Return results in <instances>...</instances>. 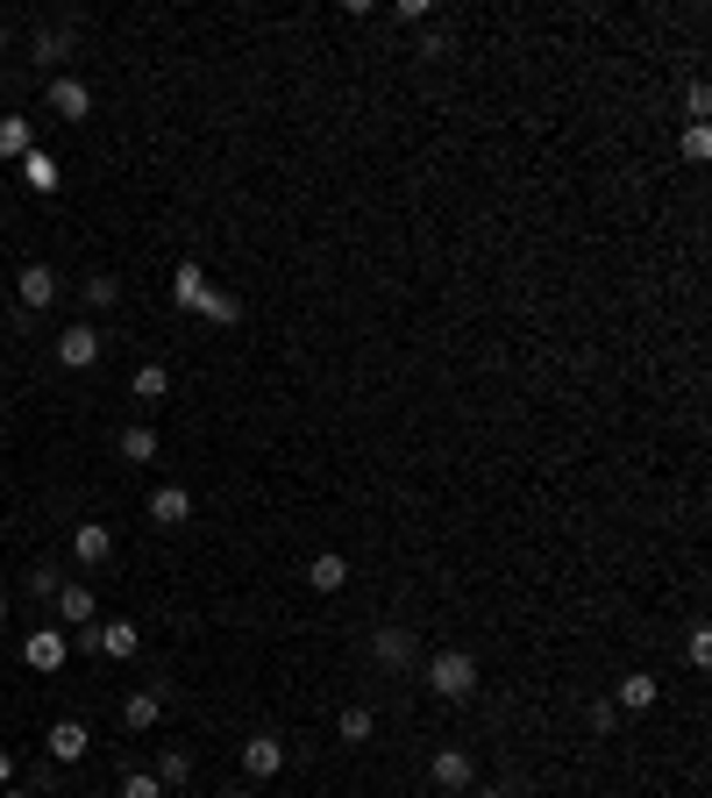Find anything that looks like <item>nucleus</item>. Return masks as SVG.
<instances>
[{
  "mask_svg": "<svg viewBox=\"0 0 712 798\" xmlns=\"http://www.w3.org/2000/svg\"><path fill=\"white\" fill-rule=\"evenodd\" d=\"M705 108H712V94H705L699 79H691V86H684V114H705Z\"/></svg>",
  "mask_w": 712,
  "mask_h": 798,
  "instance_id": "nucleus-31",
  "label": "nucleus"
},
{
  "mask_svg": "<svg viewBox=\"0 0 712 798\" xmlns=\"http://www.w3.org/2000/svg\"><path fill=\"white\" fill-rule=\"evenodd\" d=\"M428 685H435V699H449V706L471 699L478 691V656L471 649H435L428 656Z\"/></svg>",
  "mask_w": 712,
  "mask_h": 798,
  "instance_id": "nucleus-1",
  "label": "nucleus"
},
{
  "mask_svg": "<svg viewBox=\"0 0 712 798\" xmlns=\"http://www.w3.org/2000/svg\"><path fill=\"white\" fill-rule=\"evenodd\" d=\"M229 798H250V791H229Z\"/></svg>",
  "mask_w": 712,
  "mask_h": 798,
  "instance_id": "nucleus-37",
  "label": "nucleus"
},
{
  "mask_svg": "<svg viewBox=\"0 0 712 798\" xmlns=\"http://www.w3.org/2000/svg\"><path fill=\"white\" fill-rule=\"evenodd\" d=\"M121 463H157V428H143V420H135V428H121Z\"/></svg>",
  "mask_w": 712,
  "mask_h": 798,
  "instance_id": "nucleus-20",
  "label": "nucleus"
},
{
  "mask_svg": "<svg viewBox=\"0 0 712 798\" xmlns=\"http://www.w3.org/2000/svg\"><path fill=\"white\" fill-rule=\"evenodd\" d=\"M22 186H29V193H43V200H51V193L65 186V172H57V157H51V150H29V157H22Z\"/></svg>",
  "mask_w": 712,
  "mask_h": 798,
  "instance_id": "nucleus-14",
  "label": "nucleus"
},
{
  "mask_svg": "<svg viewBox=\"0 0 712 798\" xmlns=\"http://www.w3.org/2000/svg\"><path fill=\"white\" fill-rule=\"evenodd\" d=\"M14 785V756H8V748H0V791H8Z\"/></svg>",
  "mask_w": 712,
  "mask_h": 798,
  "instance_id": "nucleus-32",
  "label": "nucleus"
},
{
  "mask_svg": "<svg viewBox=\"0 0 712 798\" xmlns=\"http://www.w3.org/2000/svg\"><path fill=\"white\" fill-rule=\"evenodd\" d=\"M0 621H8V592H0Z\"/></svg>",
  "mask_w": 712,
  "mask_h": 798,
  "instance_id": "nucleus-35",
  "label": "nucleus"
},
{
  "mask_svg": "<svg viewBox=\"0 0 712 798\" xmlns=\"http://www.w3.org/2000/svg\"><path fill=\"white\" fill-rule=\"evenodd\" d=\"M164 720V691H129V699H121V728L129 734H150Z\"/></svg>",
  "mask_w": 712,
  "mask_h": 798,
  "instance_id": "nucleus-12",
  "label": "nucleus"
},
{
  "mask_svg": "<svg viewBox=\"0 0 712 798\" xmlns=\"http://www.w3.org/2000/svg\"><path fill=\"white\" fill-rule=\"evenodd\" d=\"M307 584H314V592H342V584H350V564H342L336 549H321V556L307 564Z\"/></svg>",
  "mask_w": 712,
  "mask_h": 798,
  "instance_id": "nucleus-17",
  "label": "nucleus"
},
{
  "mask_svg": "<svg viewBox=\"0 0 712 798\" xmlns=\"http://www.w3.org/2000/svg\"><path fill=\"white\" fill-rule=\"evenodd\" d=\"M172 299L193 314V307L207 299V271H200V264H178V271H172Z\"/></svg>",
  "mask_w": 712,
  "mask_h": 798,
  "instance_id": "nucleus-21",
  "label": "nucleus"
},
{
  "mask_svg": "<svg viewBox=\"0 0 712 798\" xmlns=\"http://www.w3.org/2000/svg\"><path fill=\"white\" fill-rule=\"evenodd\" d=\"M471 798H506V791H499V785H492V791H471Z\"/></svg>",
  "mask_w": 712,
  "mask_h": 798,
  "instance_id": "nucleus-34",
  "label": "nucleus"
},
{
  "mask_svg": "<svg viewBox=\"0 0 712 798\" xmlns=\"http://www.w3.org/2000/svg\"><path fill=\"white\" fill-rule=\"evenodd\" d=\"M150 521H157V528H186L193 521V492L186 485H157L150 492Z\"/></svg>",
  "mask_w": 712,
  "mask_h": 798,
  "instance_id": "nucleus-9",
  "label": "nucleus"
},
{
  "mask_svg": "<svg viewBox=\"0 0 712 798\" xmlns=\"http://www.w3.org/2000/svg\"><path fill=\"white\" fill-rule=\"evenodd\" d=\"M65 51H72V29H36V57L43 65H57Z\"/></svg>",
  "mask_w": 712,
  "mask_h": 798,
  "instance_id": "nucleus-27",
  "label": "nucleus"
},
{
  "mask_svg": "<svg viewBox=\"0 0 712 798\" xmlns=\"http://www.w3.org/2000/svg\"><path fill=\"white\" fill-rule=\"evenodd\" d=\"M57 584H65V578H57V570H51V564H36V570H22V592H29V599H57Z\"/></svg>",
  "mask_w": 712,
  "mask_h": 798,
  "instance_id": "nucleus-26",
  "label": "nucleus"
},
{
  "mask_svg": "<svg viewBox=\"0 0 712 798\" xmlns=\"http://www.w3.org/2000/svg\"><path fill=\"white\" fill-rule=\"evenodd\" d=\"M0 51H8V22H0Z\"/></svg>",
  "mask_w": 712,
  "mask_h": 798,
  "instance_id": "nucleus-36",
  "label": "nucleus"
},
{
  "mask_svg": "<svg viewBox=\"0 0 712 798\" xmlns=\"http://www.w3.org/2000/svg\"><path fill=\"white\" fill-rule=\"evenodd\" d=\"M677 150H684L691 164H705V157H712V129H705V122H691V129H684V143H677Z\"/></svg>",
  "mask_w": 712,
  "mask_h": 798,
  "instance_id": "nucleus-29",
  "label": "nucleus"
},
{
  "mask_svg": "<svg viewBox=\"0 0 712 798\" xmlns=\"http://www.w3.org/2000/svg\"><path fill=\"white\" fill-rule=\"evenodd\" d=\"M129 393H135V400H150V406H157L164 393H172V371H164V364H143V371H135V379H129Z\"/></svg>",
  "mask_w": 712,
  "mask_h": 798,
  "instance_id": "nucleus-23",
  "label": "nucleus"
},
{
  "mask_svg": "<svg viewBox=\"0 0 712 798\" xmlns=\"http://www.w3.org/2000/svg\"><path fill=\"white\" fill-rule=\"evenodd\" d=\"M72 556H79V564H108V556H114V528H108V521H79Z\"/></svg>",
  "mask_w": 712,
  "mask_h": 798,
  "instance_id": "nucleus-13",
  "label": "nucleus"
},
{
  "mask_svg": "<svg viewBox=\"0 0 712 798\" xmlns=\"http://www.w3.org/2000/svg\"><path fill=\"white\" fill-rule=\"evenodd\" d=\"M43 108H51L57 122H86V114H94V86H86V79H51Z\"/></svg>",
  "mask_w": 712,
  "mask_h": 798,
  "instance_id": "nucleus-5",
  "label": "nucleus"
},
{
  "mask_svg": "<svg viewBox=\"0 0 712 798\" xmlns=\"http://www.w3.org/2000/svg\"><path fill=\"white\" fill-rule=\"evenodd\" d=\"M684 656H691V670L712 664V635H705V627H691V635H684Z\"/></svg>",
  "mask_w": 712,
  "mask_h": 798,
  "instance_id": "nucleus-30",
  "label": "nucleus"
},
{
  "mask_svg": "<svg viewBox=\"0 0 712 798\" xmlns=\"http://www.w3.org/2000/svg\"><path fill=\"white\" fill-rule=\"evenodd\" d=\"M79 299H86V307H94V314H108V307H114V299H121V285L108 278V271H94V278H86V285H79Z\"/></svg>",
  "mask_w": 712,
  "mask_h": 798,
  "instance_id": "nucleus-24",
  "label": "nucleus"
},
{
  "mask_svg": "<svg viewBox=\"0 0 712 798\" xmlns=\"http://www.w3.org/2000/svg\"><path fill=\"white\" fill-rule=\"evenodd\" d=\"M65 656H72V642L57 635V627H36V635H22V664L36 670V677H51V670H65Z\"/></svg>",
  "mask_w": 712,
  "mask_h": 798,
  "instance_id": "nucleus-4",
  "label": "nucleus"
},
{
  "mask_svg": "<svg viewBox=\"0 0 712 798\" xmlns=\"http://www.w3.org/2000/svg\"><path fill=\"white\" fill-rule=\"evenodd\" d=\"M121 798H164L157 770H129V777H121Z\"/></svg>",
  "mask_w": 712,
  "mask_h": 798,
  "instance_id": "nucleus-28",
  "label": "nucleus"
},
{
  "mask_svg": "<svg viewBox=\"0 0 712 798\" xmlns=\"http://www.w3.org/2000/svg\"><path fill=\"white\" fill-rule=\"evenodd\" d=\"M100 350H108V342H100V328H94V321H72L65 336H57V364H65V371H94V364H100Z\"/></svg>",
  "mask_w": 712,
  "mask_h": 798,
  "instance_id": "nucleus-2",
  "label": "nucleus"
},
{
  "mask_svg": "<svg viewBox=\"0 0 712 798\" xmlns=\"http://www.w3.org/2000/svg\"><path fill=\"white\" fill-rule=\"evenodd\" d=\"M57 621H65V627H94L100 621L94 584H57Z\"/></svg>",
  "mask_w": 712,
  "mask_h": 798,
  "instance_id": "nucleus-8",
  "label": "nucleus"
},
{
  "mask_svg": "<svg viewBox=\"0 0 712 798\" xmlns=\"http://www.w3.org/2000/svg\"><path fill=\"white\" fill-rule=\"evenodd\" d=\"M43 748H51V763H79L86 748H94V734H86V720H51Z\"/></svg>",
  "mask_w": 712,
  "mask_h": 798,
  "instance_id": "nucleus-7",
  "label": "nucleus"
},
{
  "mask_svg": "<svg viewBox=\"0 0 712 798\" xmlns=\"http://www.w3.org/2000/svg\"><path fill=\"white\" fill-rule=\"evenodd\" d=\"M0 798H43V791H22V785H8V791H0Z\"/></svg>",
  "mask_w": 712,
  "mask_h": 798,
  "instance_id": "nucleus-33",
  "label": "nucleus"
},
{
  "mask_svg": "<svg viewBox=\"0 0 712 798\" xmlns=\"http://www.w3.org/2000/svg\"><path fill=\"white\" fill-rule=\"evenodd\" d=\"M193 314H200V321H215V328H235V321H242V299L221 293V285H207V299H200Z\"/></svg>",
  "mask_w": 712,
  "mask_h": 798,
  "instance_id": "nucleus-19",
  "label": "nucleus"
},
{
  "mask_svg": "<svg viewBox=\"0 0 712 798\" xmlns=\"http://www.w3.org/2000/svg\"><path fill=\"white\" fill-rule=\"evenodd\" d=\"M29 150H36V129H29L22 114H0V157H8V164H22Z\"/></svg>",
  "mask_w": 712,
  "mask_h": 798,
  "instance_id": "nucleus-18",
  "label": "nucleus"
},
{
  "mask_svg": "<svg viewBox=\"0 0 712 798\" xmlns=\"http://www.w3.org/2000/svg\"><path fill=\"white\" fill-rule=\"evenodd\" d=\"M371 656L385 670H406V664H414V627H377V635H371Z\"/></svg>",
  "mask_w": 712,
  "mask_h": 798,
  "instance_id": "nucleus-11",
  "label": "nucleus"
},
{
  "mask_svg": "<svg viewBox=\"0 0 712 798\" xmlns=\"http://www.w3.org/2000/svg\"><path fill=\"white\" fill-rule=\"evenodd\" d=\"M14 299H22V314L57 307V271L51 264H22V271H14Z\"/></svg>",
  "mask_w": 712,
  "mask_h": 798,
  "instance_id": "nucleus-3",
  "label": "nucleus"
},
{
  "mask_svg": "<svg viewBox=\"0 0 712 798\" xmlns=\"http://www.w3.org/2000/svg\"><path fill=\"white\" fill-rule=\"evenodd\" d=\"M613 706H620V713H648V706H656V677L627 670V677H620V691H613Z\"/></svg>",
  "mask_w": 712,
  "mask_h": 798,
  "instance_id": "nucleus-16",
  "label": "nucleus"
},
{
  "mask_svg": "<svg viewBox=\"0 0 712 798\" xmlns=\"http://www.w3.org/2000/svg\"><path fill=\"white\" fill-rule=\"evenodd\" d=\"M186 777H193V756H186V748H164V756H157V785L172 791V785H186Z\"/></svg>",
  "mask_w": 712,
  "mask_h": 798,
  "instance_id": "nucleus-25",
  "label": "nucleus"
},
{
  "mask_svg": "<svg viewBox=\"0 0 712 798\" xmlns=\"http://www.w3.org/2000/svg\"><path fill=\"white\" fill-rule=\"evenodd\" d=\"M336 734H342V742H371V734H377V713H371V706H342V720H336Z\"/></svg>",
  "mask_w": 712,
  "mask_h": 798,
  "instance_id": "nucleus-22",
  "label": "nucleus"
},
{
  "mask_svg": "<svg viewBox=\"0 0 712 798\" xmlns=\"http://www.w3.org/2000/svg\"><path fill=\"white\" fill-rule=\"evenodd\" d=\"M242 770H250L256 785H264V777H278L285 770V742H278V734H250V742H242Z\"/></svg>",
  "mask_w": 712,
  "mask_h": 798,
  "instance_id": "nucleus-6",
  "label": "nucleus"
},
{
  "mask_svg": "<svg viewBox=\"0 0 712 798\" xmlns=\"http://www.w3.org/2000/svg\"><path fill=\"white\" fill-rule=\"evenodd\" d=\"M100 656H114V664H129L135 649H143V635H135V621H100Z\"/></svg>",
  "mask_w": 712,
  "mask_h": 798,
  "instance_id": "nucleus-15",
  "label": "nucleus"
},
{
  "mask_svg": "<svg viewBox=\"0 0 712 798\" xmlns=\"http://www.w3.org/2000/svg\"><path fill=\"white\" fill-rule=\"evenodd\" d=\"M428 777H435V791H471V756L463 748H435V763H428Z\"/></svg>",
  "mask_w": 712,
  "mask_h": 798,
  "instance_id": "nucleus-10",
  "label": "nucleus"
}]
</instances>
